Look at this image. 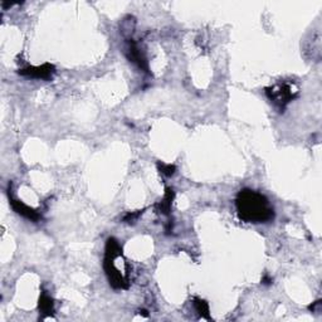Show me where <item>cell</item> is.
<instances>
[{"instance_id": "7c38bea8", "label": "cell", "mask_w": 322, "mask_h": 322, "mask_svg": "<svg viewBox=\"0 0 322 322\" xmlns=\"http://www.w3.org/2000/svg\"><path fill=\"white\" fill-rule=\"evenodd\" d=\"M310 310L314 311V312H315V311L320 312V311H321V301H317V302H315L314 305H311Z\"/></svg>"}, {"instance_id": "8992f818", "label": "cell", "mask_w": 322, "mask_h": 322, "mask_svg": "<svg viewBox=\"0 0 322 322\" xmlns=\"http://www.w3.org/2000/svg\"><path fill=\"white\" fill-rule=\"evenodd\" d=\"M126 53L130 61L134 62L135 65H138V68L144 69L145 72H149V63H147L146 61V57H145L144 53L141 52V49L138 48V43H136L135 41L130 39V41L127 42Z\"/></svg>"}, {"instance_id": "52a82bcc", "label": "cell", "mask_w": 322, "mask_h": 322, "mask_svg": "<svg viewBox=\"0 0 322 322\" xmlns=\"http://www.w3.org/2000/svg\"><path fill=\"white\" fill-rule=\"evenodd\" d=\"M174 196H175V193L171 187H166L165 189V195L164 198L161 199L160 203L156 204V207L159 208V211L161 214H164V215H169L170 210H171V204H173Z\"/></svg>"}, {"instance_id": "9c48e42d", "label": "cell", "mask_w": 322, "mask_h": 322, "mask_svg": "<svg viewBox=\"0 0 322 322\" xmlns=\"http://www.w3.org/2000/svg\"><path fill=\"white\" fill-rule=\"evenodd\" d=\"M194 307H195L196 312L199 314V316L202 317V319L211 320L210 314H209L208 302L204 301V299H198V297H195V299H194Z\"/></svg>"}, {"instance_id": "5b68a950", "label": "cell", "mask_w": 322, "mask_h": 322, "mask_svg": "<svg viewBox=\"0 0 322 322\" xmlns=\"http://www.w3.org/2000/svg\"><path fill=\"white\" fill-rule=\"evenodd\" d=\"M9 202H10L13 210H14L17 214H19V215H22L23 218H25V219H29L35 223L39 222V220L42 219V215L38 213V211L34 210L33 208H30V207H28V205H25L23 202H21V200L13 198L10 191H9Z\"/></svg>"}, {"instance_id": "ba28073f", "label": "cell", "mask_w": 322, "mask_h": 322, "mask_svg": "<svg viewBox=\"0 0 322 322\" xmlns=\"http://www.w3.org/2000/svg\"><path fill=\"white\" fill-rule=\"evenodd\" d=\"M39 311L43 316H53L54 314V301L46 292L42 293L39 297Z\"/></svg>"}, {"instance_id": "30bf717a", "label": "cell", "mask_w": 322, "mask_h": 322, "mask_svg": "<svg viewBox=\"0 0 322 322\" xmlns=\"http://www.w3.org/2000/svg\"><path fill=\"white\" fill-rule=\"evenodd\" d=\"M158 167H159V170H160V173L165 176H173L176 171L175 165H171V164L158 162Z\"/></svg>"}, {"instance_id": "4fadbf2b", "label": "cell", "mask_w": 322, "mask_h": 322, "mask_svg": "<svg viewBox=\"0 0 322 322\" xmlns=\"http://www.w3.org/2000/svg\"><path fill=\"white\" fill-rule=\"evenodd\" d=\"M262 283H263V284H271V283H272V279L268 278V277L266 276V277H263V279H262Z\"/></svg>"}, {"instance_id": "8fae6325", "label": "cell", "mask_w": 322, "mask_h": 322, "mask_svg": "<svg viewBox=\"0 0 322 322\" xmlns=\"http://www.w3.org/2000/svg\"><path fill=\"white\" fill-rule=\"evenodd\" d=\"M142 213H144V210H138L136 213H130V214H127L126 217L123 218V220H125V222H127V223H131V222L134 223L136 219H138V217H140Z\"/></svg>"}, {"instance_id": "6da1fadb", "label": "cell", "mask_w": 322, "mask_h": 322, "mask_svg": "<svg viewBox=\"0 0 322 322\" xmlns=\"http://www.w3.org/2000/svg\"><path fill=\"white\" fill-rule=\"evenodd\" d=\"M238 217L253 224L268 223L275 219V209L263 194L252 189H243L235 198Z\"/></svg>"}, {"instance_id": "3957f363", "label": "cell", "mask_w": 322, "mask_h": 322, "mask_svg": "<svg viewBox=\"0 0 322 322\" xmlns=\"http://www.w3.org/2000/svg\"><path fill=\"white\" fill-rule=\"evenodd\" d=\"M266 94L268 100L273 103L276 109L279 111H283L287 107L288 103L292 102L299 94L297 88L292 83L282 82L272 86V87L266 88Z\"/></svg>"}, {"instance_id": "7a4b0ae2", "label": "cell", "mask_w": 322, "mask_h": 322, "mask_svg": "<svg viewBox=\"0 0 322 322\" xmlns=\"http://www.w3.org/2000/svg\"><path fill=\"white\" fill-rule=\"evenodd\" d=\"M103 270L112 288L127 290L130 287V264L123 255L122 247L115 238H109L106 242Z\"/></svg>"}, {"instance_id": "277c9868", "label": "cell", "mask_w": 322, "mask_h": 322, "mask_svg": "<svg viewBox=\"0 0 322 322\" xmlns=\"http://www.w3.org/2000/svg\"><path fill=\"white\" fill-rule=\"evenodd\" d=\"M54 73H56V67L50 63H44V65L35 66V67L29 66L23 69H19V74H22V76L34 79H44V81L52 79Z\"/></svg>"}]
</instances>
